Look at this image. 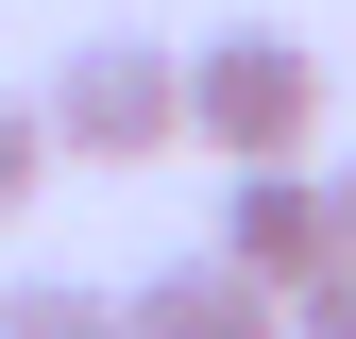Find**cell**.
<instances>
[{"label":"cell","mask_w":356,"mask_h":339,"mask_svg":"<svg viewBox=\"0 0 356 339\" xmlns=\"http://www.w3.org/2000/svg\"><path fill=\"white\" fill-rule=\"evenodd\" d=\"M34 119H51L68 170H153V153H187V51L170 34H85L34 85Z\"/></svg>","instance_id":"6da1fadb"},{"label":"cell","mask_w":356,"mask_h":339,"mask_svg":"<svg viewBox=\"0 0 356 339\" xmlns=\"http://www.w3.org/2000/svg\"><path fill=\"white\" fill-rule=\"evenodd\" d=\"M305 136H323V51H305V34L238 17V34H204V51H187V153L272 170V153H305Z\"/></svg>","instance_id":"7a4b0ae2"},{"label":"cell","mask_w":356,"mask_h":339,"mask_svg":"<svg viewBox=\"0 0 356 339\" xmlns=\"http://www.w3.org/2000/svg\"><path fill=\"white\" fill-rule=\"evenodd\" d=\"M220 254H238L254 288L323 272V254H339V221H323V170H305V153H272V170H238V187H220Z\"/></svg>","instance_id":"3957f363"},{"label":"cell","mask_w":356,"mask_h":339,"mask_svg":"<svg viewBox=\"0 0 356 339\" xmlns=\"http://www.w3.org/2000/svg\"><path fill=\"white\" fill-rule=\"evenodd\" d=\"M136 339H289V288H254L238 254H170L153 288H119Z\"/></svg>","instance_id":"277c9868"},{"label":"cell","mask_w":356,"mask_h":339,"mask_svg":"<svg viewBox=\"0 0 356 339\" xmlns=\"http://www.w3.org/2000/svg\"><path fill=\"white\" fill-rule=\"evenodd\" d=\"M0 339H136V322H119V288H68V272H17V288H0Z\"/></svg>","instance_id":"5b68a950"},{"label":"cell","mask_w":356,"mask_h":339,"mask_svg":"<svg viewBox=\"0 0 356 339\" xmlns=\"http://www.w3.org/2000/svg\"><path fill=\"white\" fill-rule=\"evenodd\" d=\"M51 119H34V85H0V221H17V204H51Z\"/></svg>","instance_id":"8992f818"},{"label":"cell","mask_w":356,"mask_h":339,"mask_svg":"<svg viewBox=\"0 0 356 339\" xmlns=\"http://www.w3.org/2000/svg\"><path fill=\"white\" fill-rule=\"evenodd\" d=\"M289 339H356V254H323V272H289Z\"/></svg>","instance_id":"52a82bcc"},{"label":"cell","mask_w":356,"mask_h":339,"mask_svg":"<svg viewBox=\"0 0 356 339\" xmlns=\"http://www.w3.org/2000/svg\"><path fill=\"white\" fill-rule=\"evenodd\" d=\"M323 221H339V254H356V153H339V170H323Z\"/></svg>","instance_id":"ba28073f"}]
</instances>
